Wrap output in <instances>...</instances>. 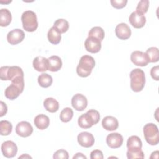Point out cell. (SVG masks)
<instances>
[{
	"label": "cell",
	"mask_w": 159,
	"mask_h": 159,
	"mask_svg": "<svg viewBox=\"0 0 159 159\" xmlns=\"http://www.w3.org/2000/svg\"><path fill=\"white\" fill-rule=\"evenodd\" d=\"M0 78L1 80L3 81H11L12 83L17 85L22 91H24V72L22 69L19 66H1L0 68Z\"/></svg>",
	"instance_id": "obj_1"
},
{
	"label": "cell",
	"mask_w": 159,
	"mask_h": 159,
	"mask_svg": "<svg viewBox=\"0 0 159 159\" xmlns=\"http://www.w3.org/2000/svg\"><path fill=\"white\" fill-rule=\"evenodd\" d=\"M94 66L95 60L94 58L90 55H84L80 58L76 67V73L82 78L88 77L91 73Z\"/></svg>",
	"instance_id": "obj_2"
},
{
	"label": "cell",
	"mask_w": 159,
	"mask_h": 159,
	"mask_svg": "<svg viewBox=\"0 0 159 159\" xmlns=\"http://www.w3.org/2000/svg\"><path fill=\"white\" fill-rule=\"evenodd\" d=\"M100 120V114L95 109H90L85 114L80 116L78 120L79 126L82 129L91 128L93 125L99 122Z\"/></svg>",
	"instance_id": "obj_3"
},
{
	"label": "cell",
	"mask_w": 159,
	"mask_h": 159,
	"mask_svg": "<svg viewBox=\"0 0 159 159\" xmlns=\"http://www.w3.org/2000/svg\"><path fill=\"white\" fill-rule=\"evenodd\" d=\"M130 88L134 92L141 91L145 84V76L144 71L140 68H135L130 73Z\"/></svg>",
	"instance_id": "obj_4"
},
{
	"label": "cell",
	"mask_w": 159,
	"mask_h": 159,
	"mask_svg": "<svg viewBox=\"0 0 159 159\" xmlns=\"http://www.w3.org/2000/svg\"><path fill=\"white\" fill-rule=\"evenodd\" d=\"M22 27L27 32H34L38 27L36 14L32 11H24L21 16Z\"/></svg>",
	"instance_id": "obj_5"
},
{
	"label": "cell",
	"mask_w": 159,
	"mask_h": 159,
	"mask_svg": "<svg viewBox=\"0 0 159 159\" xmlns=\"http://www.w3.org/2000/svg\"><path fill=\"white\" fill-rule=\"evenodd\" d=\"M143 132L146 142L150 145H156L159 142V132L157 126L153 123L145 124Z\"/></svg>",
	"instance_id": "obj_6"
},
{
	"label": "cell",
	"mask_w": 159,
	"mask_h": 159,
	"mask_svg": "<svg viewBox=\"0 0 159 159\" xmlns=\"http://www.w3.org/2000/svg\"><path fill=\"white\" fill-rule=\"evenodd\" d=\"M1 152L5 157L8 158H13L17 154V147L14 142L7 140L2 143Z\"/></svg>",
	"instance_id": "obj_7"
},
{
	"label": "cell",
	"mask_w": 159,
	"mask_h": 159,
	"mask_svg": "<svg viewBox=\"0 0 159 159\" xmlns=\"http://www.w3.org/2000/svg\"><path fill=\"white\" fill-rule=\"evenodd\" d=\"M130 60L134 65L140 66H147L149 63L145 53L139 50L134 51L131 53Z\"/></svg>",
	"instance_id": "obj_8"
},
{
	"label": "cell",
	"mask_w": 159,
	"mask_h": 159,
	"mask_svg": "<svg viewBox=\"0 0 159 159\" xmlns=\"http://www.w3.org/2000/svg\"><path fill=\"white\" fill-rule=\"evenodd\" d=\"M25 37L24 31L20 29H15L7 35V40L11 45H17L21 42Z\"/></svg>",
	"instance_id": "obj_9"
},
{
	"label": "cell",
	"mask_w": 159,
	"mask_h": 159,
	"mask_svg": "<svg viewBox=\"0 0 159 159\" xmlns=\"http://www.w3.org/2000/svg\"><path fill=\"white\" fill-rule=\"evenodd\" d=\"M71 105L75 110L78 111H83L87 107V98L81 94H76L71 99Z\"/></svg>",
	"instance_id": "obj_10"
},
{
	"label": "cell",
	"mask_w": 159,
	"mask_h": 159,
	"mask_svg": "<svg viewBox=\"0 0 159 159\" xmlns=\"http://www.w3.org/2000/svg\"><path fill=\"white\" fill-rule=\"evenodd\" d=\"M16 134L22 137H27L33 132V127L31 124L27 121L19 122L16 127Z\"/></svg>",
	"instance_id": "obj_11"
},
{
	"label": "cell",
	"mask_w": 159,
	"mask_h": 159,
	"mask_svg": "<svg viewBox=\"0 0 159 159\" xmlns=\"http://www.w3.org/2000/svg\"><path fill=\"white\" fill-rule=\"evenodd\" d=\"M84 47L88 52L96 53L99 52L101 48V42L96 38L88 37L85 40Z\"/></svg>",
	"instance_id": "obj_12"
},
{
	"label": "cell",
	"mask_w": 159,
	"mask_h": 159,
	"mask_svg": "<svg viewBox=\"0 0 159 159\" xmlns=\"http://www.w3.org/2000/svg\"><path fill=\"white\" fill-rule=\"evenodd\" d=\"M123 137L119 133L109 134L106 137V143L111 148H119L123 143Z\"/></svg>",
	"instance_id": "obj_13"
},
{
	"label": "cell",
	"mask_w": 159,
	"mask_h": 159,
	"mask_svg": "<svg viewBox=\"0 0 159 159\" xmlns=\"http://www.w3.org/2000/svg\"><path fill=\"white\" fill-rule=\"evenodd\" d=\"M78 143L85 148L92 147L94 143V138L93 134L88 132H82L77 137Z\"/></svg>",
	"instance_id": "obj_14"
},
{
	"label": "cell",
	"mask_w": 159,
	"mask_h": 159,
	"mask_svg": "<svg viewBox=\"0 0 159 159\" xmlns=\"http://www.w3.org/2000/svg\"><path fill=\"white\" fill-rule=\"evenodd\" d=\"M129 20L130 24L136 29L143 27L146 22V18L144 15L141 14L136 11L132 12L129 16Z\"/></svg>",
	"instance_id": "obj_15"
},
{
	"label": "cell",
	"mask_w": 159,
	"mask_h": 159,
	"mask_svg": "<svg viewBox=\"0 0 159 159\" xmlns=\"http://www.w3.org/2000/svg\"><path fill=\"white\" fill-rule=\"evenodd\" d=\"M116 36L120 40H127L131 36V30L129 26L125 23L119 24L115 29Z\"/></svg>",
	"instance_id": "obj_16"
},
{
	"label": "cell",
	"mask_w": 159,
	"mask_h": 159,
	"mask_svg": "<svg viewBox=\"0 0 159 159\" xmlns=\"http://www.w3.org/2000/svg\"><path fill=\"white\" fill-rule=\"evenodd\" d=\"M142 142L140 139L136 135L130 136L127 141V147L128 150L127 152L132 153L137 152L142 150Z\"/></svg>",
	"instance_id": "obj_17"
},
{
	"label": "cell",
	"mask_w": 159,
	"mask_h": 159,
	"mask_svg": "<svg viewBox=\"0 0 159 159\" xmlns=\"http://www.w3.org/2000/svg\"><path fill=\"white\" fill-rule=\"evenodd\" d=\"M33 67L37 71L43 72L48 69V58L44 57L39 56L35 57L33 60Z\"/></svg>",
	"instance_id": "obj_18"
},
{
	"label": "cell",
	"mask_w": 159,
	"mask_h": 159,
	"mask_svg": "<svg viewBox=\"0 0 159 159\" xmlns=\"http://www.w3.org/2000/svg\"><path fill=\"white\" fill-rule=\"evenodd\" d=\"M102 127L109 131H113L116 130L119 127V122L117 119L111 116H107L103 118L102 120Z\"/></svg>",
	"instance_id": "obj_19"
},
{
	"label": "cell",
	"mask_w": 159,
	"mask_h": 159,
	"mask_svg": "<svg viewBox=\"0 0 159 159\" xmlns=\"http://www.w3.org/2000/svg\"><path fill=\"white\" fill-rule=\"evenodd\" d=\"M22 92L23 91L17 85L11 83L5 89L4 94L6 98L10 100H14L16 99Z\"/></svg>",
	"instance_id": "obj_20"
},
{
	"label": "cell",
	"mask_w": 159,
	"mask_h": 159,
	"mask_svg": "<svg viewBox=\"0 0 159 159\" xmlns=\"http://www.w3.org/2000/svg\"><path fill=\"white\" fill-rule=\"evenodd\" d=\"M34 122L37 128L40 130H44L49 126L50 119L47 116L41 114L35 117Z\"/></svg>",
	"instance_id": "obj_21"
},
{
	"label": "cell",
	"mask_w": 159,
	"mask_h": 159,
	"mask_svg": "<svg viewBox=\"0 0 159 159\" xmlns=\"http://www.w3.org/2000/svg\"><path fill=\"white\" fill-rule=\"evenodd\" d=\"M48 70L53 72L58 71L62 66V61L57 55H53L48 58Z\"/></svg>",
	"instance_id": "obj_22"
},
{
	"label": "cell",
	"mask_w": 159,
	"mask_h": 159,
	"mask_svg": "<svg viewBox=\"0 0 159 159\" xmlns=\"http://www.w3.org/2000/svg\"><path fill=\"white\" fill-rule=\"evenodd\" d=\"M45 109L49 112L54 113L59 109L58 102L53 98H47L43 101Z\"/></svg>",
	"instance_id": "obj_23"
},
{
	"label": "cell",
	"mask_w": 159,
	"mask_h": 159,
	"mask_svg": "<svg viewBox=\"0 0 159 159\" xmlns=\"http://www.w3.org/2000/svg\"><path fill=\"white\" fill-rule=\"evenodd\" d=\"M12 20V15L7 9L0 10V25L1 27L8 26Z\"/></svg>",
	"instance_id": "obj_24"
},
{
	"label": "cell",
	"mask_w": 159,
	"mask_h": 159,
	"mask_svg": "<svg viewBox=\"0 0 159 159\" xmlns=\"http://www.w3.org/2000/svg\"><path fill=\"white\" fill-rule=\"evenodd\" d=\"M47 37L48 41L53 45L58 44L61 39V34H60L53 27L49 29L47 34Z\"/></svg>",
	"instance_id": "obj_25"
},
{
	"label": "cell",
	"mask_w": 159,
	"mask_h": 159,
	"mask_svg": "<svg viewBox=\"0 0 159 159\" xmlns=\"http://www.w3.org/2000/svg\"><path fill=\"white\" fill-rule=\"evenodd\" d=\"M53 27L60 34H63L68 30L69 24L66 19H58L55 21Z\"/></svg>",
	"instance_id": "obj_26"
},
{
	"label": "cell",
	"mask_w": 159,
	"mask_h": 159,
	"mask_svg": "<svg viewBox=\"0 0 159 159\" xmlns=\"http://www.w3.org/2000/svg\"><path fill=\"white\" fill-rule=\"evenodd\" d=\"M38 83L42 88H48L50 86L53 82L52 77L45 73H43L38 76Z\"/></svg>",
	"instance_id": "obj_27"
},
{
	"label": "cell",
	"mask_w": 159,
	"mask_h": 159,
	"mask_svg": "<svg viewBox=\"0 0 159 159\" xmlns=\"http://www.w3.org/2000/svg\"><path fill=\"white\" fill-rule=\"evenodd\" d=\"M145 54L148 58L149 62L155 63L158 61L159 52L158 48L155 47H150L147 50Z\"/></svg>",
	"instance_id": "obj_28"
},
{
	"label": "cell",
	"mask_w": 159,
	"mask_h": 159,
	"mask_svg": "<svg viewBox=\"0 0 159 159\" xmlns=\"http://www.w3.org/2000/svg\"><path fill=\"white\" fill-rule=\"evenodd\" d=\"M105 33L102 28L101 27H94L91 29L88 33V37H93L98 39L101 42L104 39Z\"/></svg>",
	"instance_id": "obj_29"
},
{
	"label": "cell",
	"mask_w": 159,
	"mask_h": 159,
	"mask_svg": "<svg viewBox=\"0 0 159 159\" xmlns=\"http://www.w3.org/2000/svg\"><path fill=\"white\" fill-rule=\"evenodd\" d=\"M12 130V125L8 120H1L0 122V134L2 136L9 135Z\"/></svg>",
	"instance_id": "obj_30"
},
{
	"label": "cell",
	"mask_w": 159,
	"mask_h": 159,
	"mask_svg": "<svg viewBox=\"0 0 159 159\" xmlns=\"http://www.w3.org/2000/svg\"><path fill=\"white\" fill-rule=\"evenodd\" d=\"M73 116V110L70 107H65L61 111L60 114V119L63 122H68L71 120Z\"/></svg>",
	"instance_id": "obj_31"
},
{
	"label": "cell",
	"mask_w": 159,
	"mask_h": 159,
	"mask_svg": "<svg viewBox=\"0 0 159 159\" xmlns=\"http://www.w3.org/2000/svg\"><path fill=\"white\" fill-rule=\"evenodd\" d=\"M149 7V1L148 0H142L139 1L136 7V12L144 15L147 12Z\"/></svg>",
	"instance_id": "obj_32"
},
{
	"label": "cell",
	"mask_w": 159,
	"mask_h": 159,
	"mask_svg": "<svg viewBox=\"0 0 159 159\" xmlns=\"http://www.w3.org/2000/svg\"><path fill=\"white\" fill-rule=\"evenodd\" d=\"M69 157L68 156V153L66 150H63V149H60L56 151L53 156V158L54 159H68Z\"/></svg>",
	"instance_id": "obj_33"
},
{
	"label": "cell",
	"mask_w": 159,
	"mask_h": 159,
	"mask_svg": "<svg viewBox=\"0 0 159 159\" xmlns=\"http://www.w3.org/2000/svg\"><path fill=\"white\" fill-rule=\"evenodd\" d=\"M110 2L112 6L117 9H122L127 3V0H111Z\"/></svg>",
	"instance_id": "obj_34"
},
{
	"label": "cell",
	"mask_w": 159,
	"mask_h": 159,
	"mask_svg": "<svg viewBox=\"0 0 159 159\" xmlns=\"http://www.w3.org/2000/svg\"><path fill=\"white\" fill-rule=\"evenodd\" d=\"M127 158L129 159L144 158V153L142 150H140L138 152H134V153L127 152Z\"/></svg>",
	"instance_id": "obj_35"
},
{
	"label": "cell",
	"mask_w": 159,
	"mask_h": 159,
	"mask_svg": "<svg viewBox=\"0 0 159 159\" xmlns=\"http://www.w3.org/2000/svg\"><path fill=\"white\" fill-rule=\"evenodd\" d=\"M90 158L91 159H102L104 156L102 151L99 150H94L90 153Z\"/></svg>",
	"instance_id": "obj_36"
},
{
	"label": "cell",
	"mask_w": 159,
	"mask_h": 159,
	"mask_svg": "<svg viewBox=\"0 0 159 159\" xmlns=\"http://www.w3.org/2000/svg\"><path fill=\"white\" fill-rule=\"evenodd\" d=\"M150 75L153 80L156 81L159 80V66L158 65L152 68L150 70Z\"/></svg>",
	"instance_id": "obj_37"
},
{
	"label": "cell",
	"mask_w": 159,
	"mask_h": 159,
	"mask_svg": "<svg viewBox=\"0 0 159 159\" xmlns=\"http://www.w3.org/2000/svg\"><path fill=\"white\" fill-rule=\"evenodd\" d=\"M7 111V107L6 104L3 102H0V117H2L3 116L6 115Z\"/></svg>",
	"instance_id": "obj_38"
},
{
	"label": "cell",
	"mask_w": 159,
	"mask_h": 159,
	"mask_svg": "<svg viewBox=\"0 0 159 159\" xmlns=\"http://www.w3.org/2000/svg\"><path fill=\"white\" fill-rule=\"evenodd\" d=\"M73 159H76V158H78V159H81V158H84V159H86V157L83 155L82 153H77L75 154V155L73 156Z\"/></svg>",
	"instance_id": "obj_39"
},
{
	"label": "cell",
	"mask_w": 159,
	"mask_h": 159,
	"mask_svg": "<svg viewBox=\"0 0 159 159\" xmlns=\"http://www.w3.org/2000/svg\"><path fill=\"white\" fill-rule=\"evenodd\" d=\"M32 158V157H31L30 156L28 155L27 154H24V155H22V156H20V157H19V158Z\"/></svg>",
	"instance_id": "obj_40"
}]
</instances>
